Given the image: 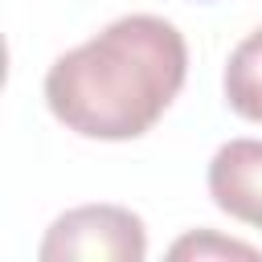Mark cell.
I'll use <instances>...</instances> for the list:
<instances>
[{
    "label": "cell",
    "instance_id": "6da1fadb",
    "mask_svg": "<svg viewBox=\"0 0 262 262\" xmlns=\"http://www.w3.org/2000/svg\"><path fill=\"white\" fill-rule=\"evenodd\" d=\"M184 74V33L164 16L131 12L49 66L45 106L82 139H139L172 106Z\"/></svg>",
    "mask_w": 262,
    "mask_h": 262
},
{
    "label": "cell",
    "instance_id": "7a4b0ae2",
    "mask_svg": "<svg viewBox=\"0 0 262 262\" xmlns=\"http://www.w3.org/2000/svg\"><path fill=\"white\" fill-rule=\"evenodd\" d=\"M37 258L41 262H143L147 229L139 213L123 205H78L49 225Z\"/></svg>",
    "mask_w": 262,
    "mask_h": 262
},
{
    "label": "cell",
    "instance_id": "3957f363",
    "mask_svg": "<svg viewBox=\"0 0 262 262\" xmlns=\"http://www.w3.org/2000/svg\"><path fill=\"white\" fill-rule=\"evenodd\" d=\"M209 196L233 221L262 229V139H229L213 151Z\"/></svg>",
    "mask_w": 262,
    "mask_h": 262
},
{
    "label": "cell",
    "instance_id": "277c9868",
    "mask_svg": "<svg viewBox=\"0 0 262 262\" xmlns=\"http://www.w3.org/2000/svg\"><path fill=\"white\" fill-rule=\"evenodd\" d=\"M225 102L233 115L262 123V29H254L246 41H237V49L225 61Z\"/></svg>",
    "mask_w": 262,
    "mask_h": 262
},
{
    "label": "cell",
    "instance_id": "5b68a950",
    "mask_svg": "<svg viewBox=\"0 0 262 262\" xmlns=\"http://www.w3.org/2000/svg\"><path fill=\"white\" fill-rule=\"evenodd\" d=\"M168 254H172V258H196V262H205V258H262L254 246L233 242V237H217V233H209V229L180 237Z\"/></svg>",
    "mask_w": 262,
    "mask_h": 262
}]
</instances>
